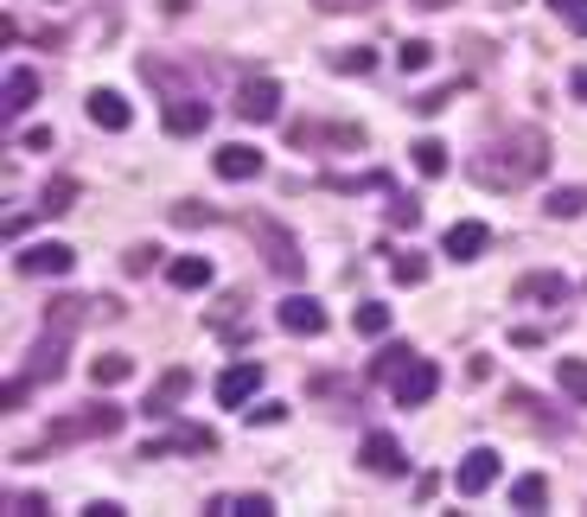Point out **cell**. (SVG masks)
<instances>
[{
	"label": "cell",
	"mask_w": 587,
	"mask_h": 517,
	"mask_svg": "<svg viewBox=\"0 0 587 517\" xmlns=\"http://www.w3.org/2000/svg\"><path fill=\"white\" fill-rule=\"evenodd\" d=\"M543 166H549V134L543 129H505L473 154V185H485V192H517V185H530Z\"/></svg>",
	"instance_id": "6da1fadb"
},
{
	"label": "cell",
	"mask_w": 587,
	"mask_h": 517,
	"mask_svg": "<svg viewBox=\"0 0 587 517\" xmlns=\"http://www.w3.org/2000/svg\"><path fill=\"white\" fill-rule=\"evenodd\" d=\"M128 428V409H115V403H90V409H71L51 422V440L64 447V440H109Z\"/></svg>",
	"instance_id": "7a4b0ae2"
},
{
	"label": "cell",
	"mask_w": 587,
	"mask_h": 517,
	"mask_svg": "<svg viewBox=\"0 0 587 517\" xmlns=\"http://www.w3.org/2000/svg\"><path fill=\"white\" fill-rule=\"evenodd\" d=\"M250 236H255V250H262V262H269V275H281V282H301L306 275L301 243L281 231L275 217H250Z\"/></svg>",
	"instance_id": "3957f363"
},
{
	"label": "cell",
	"mask_w": 587,
	"mask_h": 517,
	"mask_svg": "<svg viewBox=\"0 0 587 517\" xmlns=\"http://www.w3.org/2000/svg\"><path fill=\"white\" fill-rule=\"evenodd\" d=\"M64 358H71V333H39L32 345H26V377L32 384H58L64 377Z\"/></svg>",
	"instance_id": "277c9868"
},
{
	"label": "cell",
	"mask_w": 587,
	"mask_h": 517,
	"mask_svg": "<svg viewBox=\"0 0 587 517\" xmlns=\"http://www.w3.org/2000/svg\"><path fill=\"white\" fill-rule=\"evenodd\" d=\"M275 320H281V333H294V338H320L332 326L326 307H320L313 294H287V301L275 307Z\"/></svg>",
	"instance_id": "5b68a950"
},
{
	"label": "cell",
	"mask_w": 587,
	"mask_h": 517,
	"mask_svg": "<svg viewBox=\"0 0 587 517\" xmlns=\"http://www.w3.org/2000/svg\"><path fill=\"white\" fill-rule=\"evenodd\" d=\"M357 466L364 473H377V479H403L408 473V454L396 435H364V447H357Z\"/></svg>",
	"instance_id": "8992f818"
},
{
	"label": "cell",
	"mask_w": 587,
	"mask_h": 517,
	"mask_svg": "<svg viewBox=\"0 0 587 517\" xmlns=\"http://www.w3.org/2000/svg\"><path fill=\"white\" fill-rule=\"evenodd\" d=\"M217 447V435L211 428H199V422H179V428H166V440H148L141 447V460H166V454H211Z\"/></svg>",
	"instance_id": "52a82bcc"
},
{
	"label": "cell",
	"mask_w": 587,
	"mask_h": 517,
	"mask_svg": "<svg viewBox=\"0 0 587 517\" xmlns=\"http://www.w3.org/2000/svg\"><path fill=\"white\" fill-rule=\"evenodd\" d=\"M498 473H505V460H498L492 447H473V454L459 460V473H454L459 498H479V491H492V486H498Z\"/></svg>",
	"instance_id": "ba28073f"
},
{
	"label": "cell",
	"mask_w": 587,
	"mask_h": 517,
	"mask_svg": "<svg viewBox=\"0 0 587 517\" xmlns=\"http://www.w3.org/2000/svg\"><path fill=\"white\" fill-rule=\"evenodd\" d=\"M160 122H166V134H173V141L204 134V129H211V103H199L192 90H179V97H166V115H160Z\"/></svg>",
	"instance_id": "9c48e42d"
},
{
	"label": "cell",
	"mask_w": 587,
	"mask_h": 517,
	"mask_svg": "<svg viewBox=\"0 0 587 517\" xmlns=\"http://www.w3.org/2000/svg\"><path fill=\"white\" fill-rule=\"evenodd\" d=\"M236 115L243 122H275V109H281V83H269V78H250V83H236Z\"/></svg>",
	"instance_id": "30bf717a"
},
{
	"label": "cell",
	"mask_w": 587,
	"mask_h": 517,
	"mask_svg": "<svg viewBox=\"0 0 587 517\" xmlns=\"http://www.w3.org/2000/svg\"><path fill=\"white\" fill-rule=\"evenodd\" d=\"M185 396H192V371H166V377H160V384H153L148 396H141V415L166 422V415H173L179 403H185Z\"/></svg>",
	"instance_id": "8fae6325"
},
{
	"label": "cell",
	"mask_w": 587,
	"mask_h": 517,
	"mask_svg": "<svg viewBox=\"0 0 587 517\" xmlns=\"http://www.w3.org/2000/svg\"><path fill=\"white\" fill-rule=\"evenodd\" d=\"M77 250L71 243H26L20 250V275H71Z\"/></svg>",
	"instance_id": "7c38bea8"
},
{
	"label": "cell",
	"mask_w": 587,
	"mask_h": 517,
	"mask_svg": "<svg viewBox=\"0 0 587 517\" xmlns=\"http://www.w3.org/2000/svg\"><path fill=\"white\" fill-rule=\"evenodd\" d=\"M389 389H396V403H403V409H422V403H428L434 389H441V371H434L428 358H415V364H408V371H403V377H396Z\"/></svg>",
	"instance_id": "4fadbf2b"
},
{
	"label": "cell",
	"mask_w": 587,
	"mask_h": 517,
	"mask_svg": "<svg viewBox=\"0 0 587 517\" xmlns=\"http://www.w3.org/2000/svg\"><path fill=\"white\" fill-rule=\"evenodd\" d=\"M510 301H524V307H556V301H568V282H561L556 268H536V275H517V287H510Z\"/></svg>",
	"instance_id": "5bb4252c"
},
{
	"label": "cell",
	"mask_w": 587,
	"mask_h": 517,
	"mask_svg": "<svg viewBox=\"0 0 587 517\" xmlns=\"http://www.w3.org/2000/svg\"><path fill=\"white\" fill-rule=\"evenodd\" d=\"M83 109H90V122H97V129H109V134H122L128 122H134V109H128L122 90H90V97H83Z\"/></svg>",
	"instance_id": "9a60e30c"
},
{
	"label": "cell",
	"mask_w": 587,
	"mask_h": 517,
	"mask_svg": "<svg viewBox=\"0 0 587 517\" xmlns=\"http://www.w3.org/2000/svg\"><path fill=\"white\" fill-rule=\"evenodd\" d=\"M255 389H262V364H230L224 377H217V403L224 409H243Z\"/></svg>",
	"instance_id": "2e32d148"
},
{
	"label": "cell",
	"mask_w": 587,
	"mask_h": 517,
	"mask_svg": "<svg viewBox=\"0 0 587 517\" xmlns=\"http://www.w3.org/2000/svg\"><path fill=\"white\" fill-rule=\"evenodd\" d=\"M217 180H230V185H243V180H262V154L255 148H243V141H230V148H217Z\"/></svg>",
	"instance_id": "e0dca14e"
},
{
	"label": "cell",
	"mask_w": 587,
	"mask_h": 517,
	"mask_svg": "<svg viewBox=\"0 0 587 517\" xmlns=\"http://www.w3.org/2000/svg\"><path fill=\"white\" fill-rule=\"evenodd\" d=\"M485 243H492V231L466 217V224H454V231L441 236V256H454V262H479V256H485Z\"/></svg>",
	"instance_id": "ac0fdd59"
},
{
	"label": "cell",
	"mask_w": 587,
	"mask_h": 517,
	"mask_svg": "<svg viewBox=\"0 0 587 517\" xmlns=\"http://www.w3.org/2000/svg\"><path fill=\"white\" fill-rule=\"evenodd\" d=\"M415 358H422V352H415L408 338H389V345H377V358H371V384H396V377H403Z\"/></svg>",
	"instance_id": "d6986e66"
},
{
	"label": "cell",
	"mask_w": 587,
	"mask_h": 517,
	"mask_svg": "<svg viewBox=\"0 0 587 517\" xmlns=\"http://www.w3.org/2000/svg\"><path fill=\"white\" fill-rule=\"evenodd\" d=\"M211 517H275L269 491H236V498H211Z\"/></svg>",
	"instance_id": "ffe728a7"
},
{
	"label": "cell",
	"mask_w": 587,
	"mask_h": 517,
	"mask_svg": "<svg viewBox=\"0 0 587 517\" xmlns=\"http://www.w3.org/2000/svg\"><path fill=\"white\" fill-rule=\"evenodd\" d=\"M32 103H39V78H32L26 64H20V71H7V103H0V109H7V122H13V115H26Z\"/></svg>",
	"instance_id": "44dd1931"
},
{
	"label": "cell",
	"mask_w": 587,
	"mask_h": 517,
	"mask_svg": "<svg viewBox=\"0 0 587 517\" xmlns=\"http://www.w3.org/2000/svg\"><path fill=\"white\" fill-rule=\"evenodd\" d=\"M166 282H173L179 294H192V287H211V262H204V256H173V262H166Z\"/></svg>",
	"instance_id": "7402d4cb"
},
{
	"label": "cell",
	"mask_w": 587,
	"mask_h": 517,
	"mask_svg": "<svg viewBox=\"0 0 587 517\" xmlns=\"http://www.w3.org/2000/svg\"><path fill=\"white\" fill-rule=\"evenodd\" d=\"M408 154H415V173H422V180H441V173H447V166H454V160H447V148H441V141H434V134H422V141H415V148H408Z\"/></svg>",
	"instance_id": "603a6c76"
},
{
	"label": "cell",
	"mask_w": 587,
	"mask_h": 517,
	"mask_svg": "<svg viewBox=\"0 0 587 517\" xmlns=\"http://www.w3.org/2000/svg\"><path fill=\"white\" fill-rule=\"evenodd\" d=\"M332 71H345V78H364V71H377V52L371 45H338V52H326Z\"/></svg>",
	"instance_id": "cb8c5ba5"
},
{
	"label": "cell",
	"mask_w": 587,
	"mask_h": 517,
	"mask_svg": "<svg viewBox=\"0 0 587 517\" xmlns=\"http://www.w3.org/2000/svg\"><path fill=\"white\" fill-rule=\"evenodd\" d=\"M543 211L561 217V224H568V217H581V211H587V185H556V192L543 199Z\"/></svg>",
	"instance_id": "d4e9b609"
},
{
	"label": "cell",
	"mask_w": 587,
	"mask_h": 517,
	"mask_svg": "<svg viewBox=\"0 0 587 517\" xmlns=\"http://www.w3.org/2000/svg\"><path fill=\"white\" fill-rule=\"evenodd\" d=\"M90 377H97L102 389H115V384H128V377H134V358H128V352H102V358L90 364Z\"/></svg>",
	"instance_id": "484cf974"
},
{
	"label": "cell",
	"mask_w": 587,
	"mask_h": 517,
	"mask_svg": "<svg viewBox=\"0 0 587 517\" xmlns=\"http://www.w3.org/2000/svg\"><path fill=\"white\" fill-rule=\"evenodd\" d=\"M71 205H77V180H64V173H58V180L39 192V217H64Z\"/></svg>",
	"instance_id": "4316f807"
},
{
	"label": "cell",
	"mask_w": 587,
	"mask_h": 517,
	"mask_svg": "<svg viewBox=\"0 0 587 517\" xmlns=\"http://www.w3.org/2000/svg\"><path fill=\"white\" fill-rule=\"evenodd\" d=\"M556 384L568 403H587V358H556Z\"/></svg>",
	"instance_id": "83f0119b"
},
{
	"label": "cell",
	"mask_w": 587,
	"mask_h": 517,
	"mask_svg": "<svg viewBox=\"0 0 587 517\" xmlns=\"http://www.w3.org/2000/svg\"><path fill=\"white\" fill-rule=\"evenodd\" d=\"M45 326L51 333H77V326H83V301H71V294L45 301Z\"/></svg>",
	"instance_id": "f1b7e54d"
},
{
	"label": "cell",
	"mask_w": 587,
	"mask_h": 517,
	"mask_svg": "<svg viewBox=\"0 0 587 517\" xmlns=\"http://www.w3.org/2000/svg\"><path fill=\"white\" fill-rule=\"evenodd\" d=\"M510 505H517V511H536V505H549V479H543V473H524V479L510 486Z\"/></svg>",
	"instance_id": "f546056e"
},
{
	"label": "cell",
	"mask_w": 587,
	"mask_h": 517,
	"mask_svg": "<svg viewBox=\"0 0 587 517\" xmlns=\"http://www.w3.org/2000/svg\"><path fill=\"white\" fill-rule=\"evenodd\" d=\"M389 268H396V282H403V287L428 282V256H415V250H396V262H389Z\"/></svg>",
	"instance_id": "4dcf8cb0"
},
{
	"label": "cell",
	"mask_w": 587,
	"mask_h": 517,
	"mask_svg": "<svg viewBox=\"0 0 587 517\" xmlns=\"http://www.w3.org/2000/svg\"><path fill=\"white\" fill-rule=\"evenodd\" d=\"M459 90H466V83H441V90H422V97H415L408 109H415V115H441V109L454 103Z\"/></svg>",
	"instance_id": "1f68e13d"
},
{
	"label": "cell",
	"mask_w": 587,
	"mask_h": 517,
	"mask_svg": "<svg viewBox=\"0 0 587 517\" xmlns=\"http://www.w3.org/2000/svg\"><path fill=\"white\" fill-rule=\"evenodd\" d=\"M173 224L179 231H204V224H217V211L199 205V199H185V205H173Z\"/></svg>",
	"instance_id": "d6a6232c"
},
{
	"label": "cell",
	"mask_w": 587,
	"mask_h": 517,
	"mask_svg": "<svg viewBox=\"0 0 587 517\" xmlns=\"http://www.w3.org/2000/svg\"><path fill=\"white\" fill-rule=\"evenodd\" d=\"M357 333L383 338V333H389V307H383V301H364V307H357Z\"/></svg>",
	"instance_id": "836d02e7"
},
{
	"label": "cell",
	"mask_w": 587,
	"mask_h": 517,
	"mask_svg": "<svg viewBox=\"0 0 587 517\" xmlns=\"http://www.w3.org/2000/svg\"><path fill=\"white\" fill-rule=\"evenodd\" d=\"M122 268L128 275H153V268H160V243H134V250L122 256Z\"/></svg>",
	"instance_id": "e575fe53"
},
{
	"label": "cell",
	"mask_w": 587,
	"mask_h": 517,
	"mask_svg": "<svg viewBox=\"0 0 587 517\" xmlns=\"http://www.w3.org/2000/svg\"><path fill=\"white\" fill-rule=\"evenodd\" d=\"M396 64H403V71H428V64H434V45H428V39H403Z\"/></svg>",
	"instance_id": "d590c367"
},
{
	"label": "cell",
	"mask_w": 587,
	"mask_h": 517,
	"mask_svg": "<svg viewBox=\"0 0 587 517\" xmlns=\"http://www.w3.org/2000/svg\"><path fill=\"white\" fill-rule=\"evenodd\" d=\"M510 409H517V422H530V428H536V422H543V428H561L556 415H536V396H530V389H510Z\"/></svg>",
	"instance_id": "8d00e7d4"
},
{
	"label": "cell",
	"mask_w": 587,
	"mask_h": 517,
	"mask_svg": "<svg viewBox=\"0 0 587 517\" xmlns=\"http://www.w3.org/2000/svg\"><path fill=\"white\" fill-rule=\"evenodd\" d=\"M389 224H396V231H415V224H422V199H389Z\"/></svg>",
	"instance_id": "74e56055"
},
{
	"label": "cell",
	"mask_w": 587,
	"mask_h": 517,
	"mask_svg": "<svg viewBox=\"0 0 587 517\" xmlns=\"http://www.w3.org/2000/svg\"><path fill=\"white\" fill-rule=\"evenodd\" d=\"M549 13H556L568 32H587V0H549Z\"/></svg>",
	"instance_id": "f35d334b"
},
{
	"label": "cell",
	"mask_w": 587,
	"mask_h": 517,
	"mask_svg": "<svg viewBox=\"0 0 587 517\" xmlns=\"http://www.w3.org/2000/svg\"><path fill=\"white\" fill-rule=\"evenodd\" d=\"M39 511H45L39 491H7V517H39Z\"/></svg>",
	"instance_id": "ab89813d"
},
{
	"label": "cell",
	"mask_w": 587,
	"mask_h": 517,
	"mask_svg": "<svg viewBox=\"0 0 587 517\" xmlns=\"http://www.w3.org/2000/svg\"><path fill=\"white\" fill-rule=\"evenodd\" d=\"M250 422H255V428H275V422H287V403H255Z\"/></svg>",
	"instance_id": "60d3db41"
},
{
	"label": "cell",
	"mask_w": 587,
	"mask_h": 517,
	"mask_svg": "<svg viewBox=\"0 0 587 517\" xmlns=\"http://www.w3.org/2000/svg\"><path fill=\"white\" fill-rule=\"evenodd\" d=\"M313 7H320V13H371L377 0H313Z\"/></svg>",
	"instance_id": "b9f144b4"
},
{
	"label": "cell",
	"mask_w": 587,
	"mask_h": 517,
	"mask_svg": "<svg viewBox=\"0 0 587 517\" xmlns=\"http://www.w3.org/2000/svg\"><path fill=\"white\" fill-rule=\"evenodd\" d=\"M26 396H32V377H26V371H20V377L7 384V409H26Z\"/></svg>",
	"instance_id": "7bdbcfd3"
},
{
	"label": "cell",
	"mask_w": 587,
	"mask_h": 517,
	"mask_svg": "<svg viewBox=\"0 0 587 517\" xmlns=\"http://www.w3.org/2000/svg\"><path fill=\"white\" fill-rule=\"evenodd\" d=\"M13 148H20V154H39V148H51V129H32V134H20Z\"/></svg>",
	"instance_id": "ee69618b"
},
{
	"label": "cell",
	"mask_w": 587,
	"mask_h": 517,
	"mask_svg": "<svg viewBox=\"0 0 587 517\" xmlns=\"http://www.w3.org/2000/svg\"><path fill=\"white\" fill-rule=\"evenodd\" d=\"M83 517H122V505L115 498H97V505H83Z\"/></svg>",
	"instance_id": "f6af8a7d"
},
{
	"label": "cell",
	"mask_w": 587,
	"mask_h": 517,
	"mask_svg": "<svg viewBox=\"0 0 587 517\" xmlns=\"http://www.w3.org/2000/svg\"><path fill=\"white\" fill-rule=\"evenodd\" d=\"M568 90H575V103H587V64L575 71V78H568Z\"/></svg>",
	"instance_id": "bcb514c9"
},
{
	"label": "cell",
	"mask_w": 587,
	"mask_h": 517,
	"mask_svg": "<svg viewBox=\"0 0 587 517\" xmlns=\"http://www.w3.org/2000/svg\"><path fill=\"white\" fill-rule=\"evenodd\" d=\"M415 7H422V13H441V7H454V0H415Z\"/></svg>",
	"instance_id": "7dc6e473"
}]
</instances>
